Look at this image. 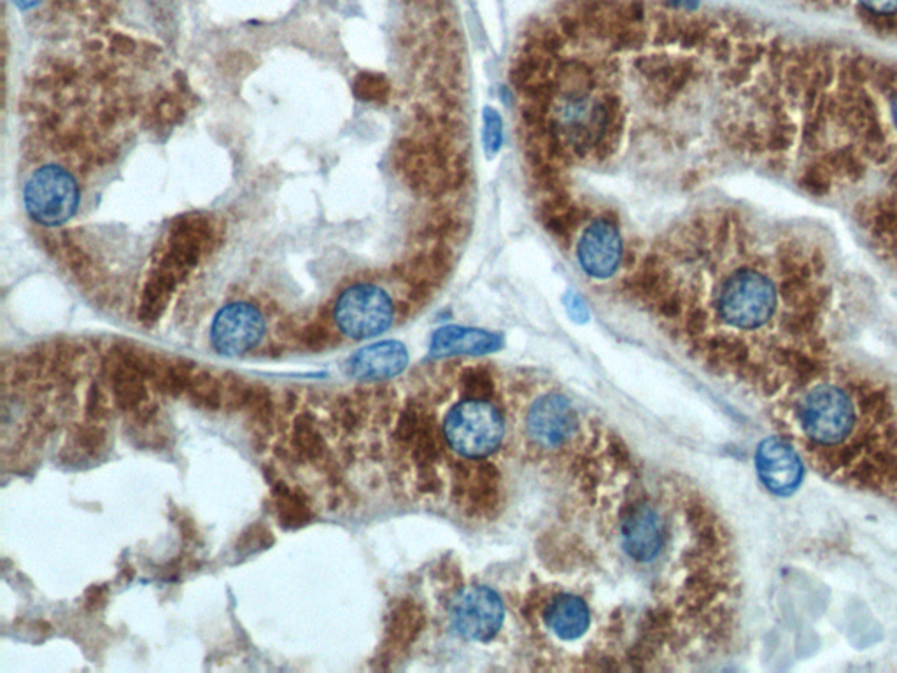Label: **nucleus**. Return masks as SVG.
Here are the masks:
<instances>
[{
	"instance_id": "nucleus-9",
	"label": "nucleus",
	"mask_w": 897,
	"mask_h": 673,
	"mask_svg": "<svg viewBox=\"0 0 897 673\" xmlns=\"http://www.w3.org/2000/svg\"><path fill=\"white\" fill-rule=\"evenodd\" d=\"M579 419L572 405L558 393H547L531 405L526 432L542 449H558L577 433Z\"/></svg>"
},
{
	"instance_id": "nucleus-26",
	"label": "nucleus",
	"mask_w": 897,
	"mask_h": 673,
	"mask_svg": "<svg viewBox=\"0 0 897 673\" xmlns=\"http://www.w3.org/2000/svg\"><path fill=\"white\" fill-rule=\"evenodd\" d=\"M862 15H868L873 20H887L897 22V0H854Z\"/></svg>"
},
{
	"instance_id": "nucleus-2",
	"label": "nucleus",
	"mask_w": 897,
	"mask_h": 673,
	"mask_svg": "<svg viewBox=\"0 0 897 673\" xmlns=\"http://www.w3.org/2000/svg\"><path fill=\"white\" fill-rule=\"evenodd\" d=\"M801 460L848 488L897 491V405L876 377L829 358L775 397Z\"/></svg>"
},
{
	"instance_id": "nucleus-13",
	"label": "nucleus",
	"mask_w": 897,
	"mask_h": 673,
	"mask_svg": "<svg viewBox=\"0 0 897 673\" xmlns=\"http://www.w3.org/2000/svg\"><path fill=\"white\" fill-rule=\"evenodd\" d=\"M502 348V337L465 326H445L435 332L430 351L433 356L486 355Z\"/></svg>"
},
{
	"instance_id": "nucleus-7",
	"label": "nucleus",
	"mask_w": 897,
	"mask_h": 673,
	"mask_svg": "<svg viewBox=\"0 0 897 673\" xmlns=\"http://www.w3.org/2000/svg\"><path fill=\"white\" fill-rule=\"evenodd\" d=\"M454 631L472 642H489L502 630L505 607L493 589H461L451 605Z\"/></svg>"
},
{
	"instance_id": "nucleus-30",
	"label": "nucleus",
	"mask_w": 897,
	"mask_h": 673,
	"mask_svg": "<svg viewBox=\"0 0 897 673\" xmlns=\"http://www.w3.org/2000/svg\"><path fill=\"white\" fill-rule=\"evenodd\" d=\"M566 311L570 314V318L575 319L577 323H586L589 318L586 302L577 293L566 295Z\"/></svg>"
},
{
	"instance_id": "nucleus-15",
	"label": "nucleus",
	"mask_w": 897,
	"mask_h": 673,
	"mask_svg": "<svg viewBox=\"0 0 897 673\" xmlns=\"http://www.w3.org/2000/svg\"><path fill=\"white\" fill-rule=\"evenodd\" d=\"M146 379L135 372L127 363L116 358L109 370V384L113 391L114 404L125 412H135L142 405L148 404V386Z\"/></svg>"
},
{
	"instance_id": "nucleus-31",
	"label": "nucleus",
	"mask_w": 897,
	"mask_h": 673,
	"mask_svg": "<svg viewBox=\"0 0 897 673\" xmlns=\"http://www.w3.org/2000/svg\"><path fill=\"white\" fill-rule=\"evenodd\" d=\"M107 600V586H92L86 591L85 607L88 610H99Z\"/></svg>"
},
{
	"instance_id": "nucleus-21",
	"label": "nucleus",
	"mask_w": 897,
	"mask_h": 673,
	"mask_svg": "<svg viewBox=\"0 0 897 673\" xmlns=\"http://www.w3.org/2000/svg\"><path fill=\"white\" fill-rule=\"evenodd\" d=\"M195 370H197L195 363L186 362V360L163 362L162 369L153 381V386L163 395L181 397L188 390V384H190Z\"/></svg>"
},
{
	"instance_id": "nucleus-23",
	"label": "nucleus",
	"mask_w": 897,
	"mask_h": 673,
	"mask_svg": "<svg viewBox=\"0 0 897 673\" xmlns=\"http://www.w3.org/2000/svg\"><path fill=\"white\" fill-rule=\"evenodd\" d=\"M71 435L74 444L85 456H97L107 444L106 430L95 421L74 426Z\"/></svg>"
},
{
	"instance_id": "nucleus-27",
	"label": "nucleus",
	"mask_w": 897,
	"mask_h": 673,
	"mask_svg": "<svg viewBox=\"0 0 897 673\" xmlns=\"http://www.w3.org/2000/svg\"><path fill=\"white\" fill-rule=\"evenodd\" d=\"M274 542L272 539V533L267 530V528H263V526L256 525L251 526L249 530L244 532L241 540H239V544H237V549L239 551H255V549H265V547H269L270 544Z\"/></svg>"
},
{
	"instance_id": "nucleus-6",
	"label": "nucleus",
	"mask_w": 897,
	"mask_h": 673,
	"mask_svg": "<svg viewBox=\"0 0 897 673\" xmlns=\"http://www.w3.org/2000/svg\"><path fill=\"white\" fill-rule=\"evenodd\" d=\"M573 244L580 269L594 281L614 277L624 263V235L614 213L593 214L582 225Z\"/></svg>"
},
{
	"instance_id": "nucleus-5",
	"label": "nucleus",
	"mask_w": 897,
	"mask_h": 673,
	"mask_svg": "<svg viewBox=\"0 0 897 673\" xmlns=\"http://www.w3.org/2000/svg\"><path fill=\"white\" fill-rule=\"evenodd\" d=\"M23 202L30 218L43 227H60L71 220L79 206V188L71 172L58 165H44L23 188Z\"/></svg>"
},
{
	"instance_id": "nucleus-22",
	"label": "nucleus",
	"mask_w": 897,
	"mask_h": 673,
	"mask_svg": "<svg viewBox=\"0 0 897 673\" xmlns=\"http://www.w3.org/2000/svg\"><path fill=\"white\" fill-rule=\"evenodd\" d=\"M505 139V128H503L502 114L496 111L495 107H484L482 111V146L488 158L500 153Z\"/></svg>"
},
{
	"instance_id": "nucleus-18",
	"label": "nucleus",
	"mask_w": 897,
	"mask_h": 673,
	"mask_svg": "<svg viewBox=\"0 0 897 673\" xmlns=\"http://www.w3.org/2000/svg\"><path fill=\"white\" fill-rule=\"evenodd\" d=\"M291 446L304 460L319 461L325 458V437L319 432L316 419L312 418L309 412H304L295 419Z\"/></svg>"
},
{
	"instance_id": "nucleus-28",
	"label": "nucleus",
	"mask_w": 897,
	"mask_h": 673,
	"mask_svg": "<svg viewBox=\"0 0 897 673\" xmlns=\"http://www.w3.org/2000/svg\"><path fill=\"white\" fill-rule=\"evenodd\" d=\"M356 88H358V95L365 100H379L388 95L386 79L377 74L361 76L360 81L356 83Z\"/></svg>"
},
{
	"instance_id": "nucleus-17",
	"label": "nucleus",
	"mask_w": 897,
	"mask_h": 673,
	"mask_svg": "<svg viewBox=\"0 0 897 673\" xmlns=\"http://www.w3.org/2000/svg\"><path fill=\"white\" fill-rule=\"evenodd\" d=\"M186 395L191 404L202 411H219L223 409V377L209 370L197 369L191 376Z\"/></svg>"
},
{
	"instance_id": "nucleus-1",
	"label": "nucleus",
	"mask_w": 897,
	"mask_h": 673,
	"mask_svg": "<svg viewBox=\"0 0 897 673\" xmlns=\"http://www.w3.org/2000/svg\"><path fill=\"white\" fill-rule=\"evenodd\" d=\"M643 258L645 300L687 332L714 367L775 398L831 356L829 281L810 242L768 232L731 213L693 216L659 237Z\"/></svg>"
},
{
	"instance_id": "nucleus-11",
	"label": "nucleus",
	"mask_w": 897,
	"mask_h": 673,
	"mask_svg": "<svg viewBox=\"0 0 897 673\" xmlns=\"http://www.w3.org/2000/svg\"><path fill=\"white\" fill-rule=\"evenodd\" d=\"M757 472L775 493H787L798 486L801 456L787 440H768L759 447Z\"/></svg>"
},
{
	"instance_id": "nucleus-25",
	"label": "nucleus",
	"mask_w": 897,
	"mask_h": 673,
	"mask_svg": "<svg viewBox=\"0 0 897 673\" xmlns=\"http://www.w3.org/2000/svg\"><path fill=\"white\" fill-rule=\"evenodd\" d=\"M109 416V400L106 391L99 383H93L86 395V418L88 421L100 423Z\"/></svg>"
},
{
	"instance_id": "nucleus-10",
	"label": "nucleus",
	"mask_w": 897,
	"mask_h": 673,
	"mask_svg": "<svg viewBox=\"0 0 897 673\" xmlns=\"http://www.w3.org/2000/svg\"><path fill=\"white\" fill-rule=\"evenodd\" d=\"M624 551L638 561L656 560L666 542V523L663 514L647 502L629 505L621 523Z\"/></svg>"
},
{
	"instance_id": "nucleus-24",
	"label": "nucleus",
	"mask_w": 897,
	"mask_h": 673,
	"mask_svg": "<svg viewBox=\"0 0 897 673\" xmlns=\"http://www.w3.org/2000/svg\"><path fill=\"white\" fill-rule=\"evenodd\" d=\"M461 390L467 395V398L489 400L493 397L495 383H493V377L488 370L474 367V369H468L465 376L461 377Z\"/></svg>"
},
{
	"instance_id": "nucleus-19",
	"label": "nucleus",
	"mask_w": 897,
	"mask_h": 673,
	"mask_svg": "<svg viewBox=\"0 0 897 673\" xmlns=\"http://www.w3.org/2000/svg\"><path fill=\"white\" fill-rule=\"evenodd\" d=\"M421 628V614L416 609V605L409 602H402L396 605L388 621V633L386 640L391 649H400L416 638L417 631Z\"/></svg>"
},
{
	"instance_id": "nucleus-33",
	"label": "nucleus",
	"mask_w": 897,
	"mask_h": 673,
	"mask_svg": "<svg viewBox=\"0 0 897 673\" xmlns=\"http://www.w3.org/2000/svg\"><path fill=\"white\" fill-rule=\"evenodd\" d=\"M13 2H15L16 8L29 11V9L36 8L41 0H13Z\"/></svg>"
},
{
	"instance_id": "nucleus-12",
	"label": "nucleus",
	"mask_w": 897,
	"mask_h": 673,
	"mask_svg": "<svg viewBox=\"0 0 897 673\" xmlns=\"http://www.w3.org/2000/svg\"><path fill=\"white\" fill-rule=\"evenodd\" d=\"M409 365V351L402 342H377L349 358V374L361 381L391 379Z\"/></svg>"
},
{
	"instance_id": "nucleus-4",
	"label": "nucleus",
	"mask_w": 897,
	"mask_h": 673,
	"mask_svg": "<svg viewBox=\"0 0 897 673\" xmlns=\"http://www.w3.org/2000/svg\"><path fill=\"white\" fill-rule=\"evenodd\" d=\"M396 307L388 291L372 283L349 286L333 307V321L351 341H367L388 332Z\"/></svg>"
},
{
	"instance_id": "nucleus-32",
	"label": "nucleus",
	"mask_w": 897,
	"mask_h": 673,
	"mask_svg": "<svg viewBox=\"0 0 897 673\" xmlns=\"http://www.w3.org/2000/svg\"><path fill=\"white\" fill-rule=\"evenodd\" d=\"M179 528H181V535H183L186 540L197 539V526L193 523V519L191 518H181L179 519Z\"/></svg>"
},
{
	"instance_id": "nucleus-20",
	"label": "nucleus",
	"mask_w": 897,
	"mask_h": 673,
	"mask_svg": "<svg viewBox=\"0 0 897 673\" xmlns=\"http://www.w3.org/2000/svg\"><path fill=\"white\" fill-rule=\"evenodd\" d=\"M468 503L474 511H489L496 502L498 493V472L493 465H482L470 472L467 479Z\"/></svg>"
},
{
	"instance_id": "nucleus-14",
	"label": "nucleus",
	"mask_w": 897,
	"mask_h": 673,
	"mask_svg": "<svg viewBox=\"0 0 897 673\" xmlns=\"http://www.w3.org/2000/svg\"><path fill=\"white\" fill-rule=\"evenodd\" d=\"M544 623L561 640H577L591 626L587 603L575 595H556L545 605Z\"/></svg>"
},
{
	"instance_id": "nucleus-16",
	"label": "nucleus",
	"mask_w": 897,
	"mask_h": 673,
	"mask_svg": "<svg viewBox=\"0 0 897 673\" xmlns=\"http://www.w3.org/2000/svg\"><path fill=\"white\" fill-rule=\"evenodd\" d=\"M274 500H276L279 523L284 528L295 530L311 521L312 511L309 507V500L298 489H291L284 482H277L274 486Z\"/></svg>"
},
{
	"instance_id": "nucleus-3",
	"label": "nucleus",
	"mask_w": 897,
	"mask_h": 673,
	"mask_svg": "<svg viewBox=\"0 0 897 673\" xmlns=\"http://www.w3.org/2000/svg\"><path fill=\"white\" fill-rule=\"evenodd\" d=\"M503 437L505 421L488 400L465 398L445 416V442L454 453L468 460H481L496 453Z\"/></svg>"
},
{
	"instance_id": "nucleus-29",
	"label": "nucleus",
	"mask_w": 897,
	"mask_h": 673,
	"mask_svg": "<svg viewBox=\"0 0 897 673\" xmlns=\"http://www.w3.org/2000/svg\"><path fill=\"white\" fill-rule=\"evenodd\" d=\"M328 341H330V333L325 326L312 325L311 328L305 330L304 342L307 344V348L316 349V351L325 349Z\"/></svg>"
},
{
	"instance_id": "nucleus-8",
	"label": "nucleus",
	"mask_w": 897,
	"mask_h": 673,
	"mask_svg": "<svg viewBox=\"0 0 897 673\" xmlns=\"http://www.w3.org/2000/svg\"><path fill=\"white\" fill-rule=\"evenodd\" d=\"M265 335V319L255 305L246 302L223 307L211 326L212 348L223 356H242L253 351Z\"/></svg>"
}]
</instances>
